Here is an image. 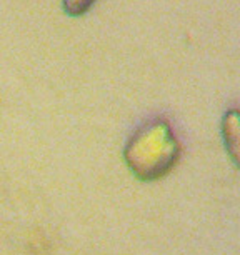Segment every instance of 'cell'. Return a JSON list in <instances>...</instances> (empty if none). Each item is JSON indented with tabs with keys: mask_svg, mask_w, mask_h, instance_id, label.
Listing matches in <instances>:
<instances>
[{
	"mask_svg": "<svg viewBox=\"0 0 240 255\" xmlns=\"http://www.w3.org/2000/svg\"><path fill=\"white\" fill-rule=\"evenodd\" d=\"M222 138L230 160L240 168V109H229L224 114Z\"/></svg>",
	"mask_w": 240,
	"mask_h": 255,
	"instance_id": "2",
	"label": "cell"
},
{
	"mask_svg": "<svg viewBox=\"0 0 240 255\" xmlns=\"http://www.w3.org/2000/svg\"><path fill=\"white\" fill-rule=\"evenodd\" d=\"M97 0H62L64 12L70 17H80L85 15Z\"/></svg>",
	"mask_w": 240,
	"mask_h": 255,
	"instance_id": "3",
	"label": "cell"
},
{
	"mask_svg": "<svg viewBox=\"0 0 240 255\" xmlns=\"http://www.w3.org/2000/svg\"><path fill=\"white\" fill-rule=\"evenodd\" d=\"M180 155V143L172 125L153 119L142 125L127 142L123 158L137 179L152 182L162 179L174 168Z\"/></svg>",
	"mask_w": 240,
	"mask_h": 255,
	"instance_id": "1",
	"label": "cell"
}]
</instances>
